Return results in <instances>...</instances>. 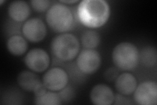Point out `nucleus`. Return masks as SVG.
I'll return each instance as SVG.
<instances>
[{
	"label": "nucleus",
	"mask_w": 157,
	"mask_h": 105,
	"mask_svg": "<svg viewBox=\"0 0 157 105\" xmlns=\"http://www.w3.org/2000/svg\"><path fill=\"white\" fill-rule=\"evenodd\" d=\"M77 16L84 26L90 28H100L110 17V7L104 0H84L77 7Z\"/></svg>",
	"instance_id": "nucleus-1"
},
{
	"label": "nucleus",
	"mask_w": 157,
	"mask_h": 105,
	"mask_svg": "<svg viewBox=\"0 0 157 105\" xmlns=\"http://www.w3.org/2000/svg\"><path fill=\"white\" fill-rule=\"evenodd\" d=\"M46 21L53 31L63 34L72 28L74 18L66 5L59 2L48 9L46 14Z\"/></svg>",
	"instance_id": "nucleus-2"
},
{
	"label": "nucleus",
	"mask_w": 157,
	"mask_h": 105,
	"mask_svg": "<svg viewBox=\"0 0 157 105\" xmlns=\"http://www.w3.org/2000/svg\"><path fill=\"white\" fill-rule=\"evenodd\" d=\"M80 50L77 38L72 34L63 33L54 38L51 42V51L57 59L62 61L74 59Z\"/></svg>",
	"instance_id": "nucleus-3"
},
{
	"label": "nucleus",
	"mask_w": 157,
	"mask_h": 105,
	"mask_svg": "<svg viewBox=\"0 0 157 105\" xmlns=\"http://www.w3.org/2000/svg\"><path fill=\"white\" fill-rule=\"evenodd\" d=\"M112 60L117 68L123 71L134 70L140 61V52L134 44L121 42L114 47Z\"/></svg>",
	"instance_id": "nucleus-4"
},
{
	"label": "nucleus",
	"mask_w": 157,
	"mask_h": 105,
	"mask_svg": "<svg viewBox=\"0 0 157 105\" xmlns=\"http://www.w3.org/2000/svg\"><path fill=\"white\" fill-rule=\"evenodd\" d=\"M101 61L100 54L95 49H86L77 57V65L79 71L86 74L96 72L100 68Z\"/></svg>",
	"instance_id": "nucleus-5"
},
{
	"label": "nucleus",
	"mask_w": 157,
	"mask_h": 105,
	"mask_svg": "<svg viewBox=\"0 0 157 105\" xmlns=\"http://www.w3.org/2000/svg\"><path fill=\"white\" fill-rule=\"evenodd\" d=\"M42 82L49 91H60L67 86L68 75L63 69L54 67L49 69L44 74Z\"/></svg>",
	"instance_id": "nucleus-6"
},
{
	"label": "nucleus",
	"mask_w": 157,
	"mask_h": 105,
	"mask_svg": "<svg viewBox=\"0 0 157 105\" xmlns=\"http://www.w3.org/2000/svg\"><path fill=\"white\" fill-rule=\"evenodd\" d=\"M134 99L137 104L156 105L157 103V84L147 81L137 86L134 92Z\"/></svg>",
	"instance_id": "nucleus-7"
},
{
	"label": "nucleus",
	"mask_w": 157,
	"mask_h": 105,
	"mask_svg": "<svg viewBox=\"0 0 157 105\" xmlns=\"http://www.w3.org/2000/svg\"><path fill=\"white\" fill-rule=\"evenodd\" d=\"M22 32L28 41L37 43L42 41L46 36V25L40 18H32L24 23Z\"/></svg>",
	"instance_id": "nucleus-8"
},
{
	"label": "nucleus",
	"mask_w": 157,
	"mask_h": 105,
	"mask_svg": "<svg viewBox=\"0 0 157 105\" xmlns=\"http://www.w3.org/2000/svg\"><path fill=\"white\" fill-rule=\"evenodd\" d=\"M50 57L44 49L36 48L30 50L26 55L24 62L27 67L34 72L45 71L50 64Z\"/></svg>",
	"instance_id": "nucleus-9"
},
{
	"label": "nucleus",
	"mask_w": 157,
	"mask_h": 105,
	"mask_svg": "<svg viewBox=\"0 0 157 105\" xmlns=\"http://www.w3.org/2000/svg\"><path fill=\"white\" fill-rule=\"evenodd\" d=\"M90 99L95 105H111L114 103L115 94L111 87L105 84L100 83L91 89Z\"/></svg>",
	"instance_id": "nucleus-10"
},
{
	"label": "nucleus",
	"mask_w": 157,
	"mask_h": 105,
	"mask_svg": "<svg viewBox=\"0 0 157 105\" xmlns=\"http://www.w3.org/2000/svg\"><path fill=\"white\" fill-rule=\"evenodd\" d=\"M137 86V81L136 77L128 72L119 75L115 79V87L117 91L126 96L134 93Z\"/></svg>",
	"instance_id": "nucleus-11"
},
{
	"label": "nucleus",
	"mask_w": 157,
	"mask_h": 105,
	"mask_svg": "<svg viewBox=\"0 0 157 105\" xmlns=\"http://www.w3.org/2000/svg\"><path fill=\"white\" fill-rule=\"evenodd\" d=\"M8 14L13 21L22 22L29 17L30 8L26 2L14 1L9 4Z\"/></svg>",
	"instance_id": "nucleus-12"
},
{
	"label": "nucleus",
	"mask_w": 157,
	"mask_h": 105,
	"mask_svg": "<svg viewBox=\"0 0 157 105\" xmlns=\"http://www.w3.org/2000/svg\"><path fill=\"white\" fill-rule=\"evenodd\" d=\"M41 82L39 77L33 72L24 71L20 73L17 77V83L20 87L28 92H33Z\"/></svg>",
	"instance_id": "nucleus-13"
},
{
	"label": "nucleus",
	"mask_w": 157,
	"mask_h": 105,
	"mask_svg": "<svg viewBox=\"0 0 157 105\" xmlns=\"http://www.w3.org/2000/svg\"><path fill=\"white\" fill-rule=\"evenodd\" d=\"M9 52L14 56H21L26 52L28 44L26 38L20 35H13L7 42Z\"/></svg>",
	"instance_id": "nucleus-14"
},
{
	"label": "nucleus",
	"mask_w": 157,
	"mask_h": 105,
	"mask_svg": "<svg viewBox=\"0 0 157 105\" xmlns=\"http://www.w3.org/2000/svg\"><path fill=\"white\" fill-rule=\"evenodd\" d=\"M140 59L141 64L145 67H154L157 61L156 49L154 47L147 46L142 49L140 53Z\"/></svg>",
	"instance_id": "nucleus-15"
},
{
	"label": "nucleus",
	"mask_w": 157,
	"mask_h": 105,
	"mask_svg": "<svg viewBox=\"0 0 157 105\" xmlns=\"http://www.w3.org/2000/svg\"><path fill=\"white\" fill-rule=\"evenodd\" d=\"M81 42L86 49H94L101 42L100 35L94 30H87L82 34Z\"/></svg>",
	"instance_id": "nucleus-16"
},
{
	"label": "nucleus",
	"mask_w": 157,
	"mask_h": 105,
	"mask_svg": "<svg viewBox=\"0 0 157 105\" xmlns=\"http://www.w3.org/2000/svg\"><path fill=\"white\" fill-rule=\"evenodd\" d=\"M35 104L37 105H59L62 104V99L59 94L49 91L41 97H36Z\"/></svg>",
	"instance_id": "nucleus-17"
},
{
	"label": "nucleus",
	"mask_w": 157,
	"mask_h": 105,
	"mask_svg": "<svg viewBox=\"0 0 157 105\" xmlns=\"http://www.w3.org/2000/svg\"><path fill=\"white\" fill-rule=\"evenodd\" d=\"M30 4L33 9L38 13L48 11L51 7V2L48 0H33L30 2Z\"/></svg>",
	"instance_id": "nucleus-18"
},
{
	"label": "nucleus",
	"mask_w": 157,
	"mask_h": 105,
	"mask_svg": "<svg viewBox=\"0 0 157 105\" xmlns=\"http://www.w3.org/2000/svg\"><path fill=\"white\" fill-rule=\"evenodd\" d=\"M119 76V72L117 68L111 67L106 70V71L104 72V77L107 81L112 82L115 81V79Z\"/></svg>",
	"instance_id": "nucleus-19"
},
{
	"label": "nucleus",
	"mask_w": 157,
	"mask_h": 105,
	"mask_svg": "<svg viewBox=\"0 0 157 105\" xmlns=\"http://www.w3.org/2000/svg\"><path fill=\"white\" fill-rule=\"evenodd\" d=\"M113 103L115 104H132V102L128 98L126 97V95L119 93L115 95V100Z\"/></svg>",
	"instance_id": "nucleus-20"
},
{
	"label": "nucleus",
	"mask_w": 157,
	"mask_h": 105,
	"mask_svg": "<svg viewBox=\"0 0 157 105\" xmlns=\"http://www.w3.org/2000/svg\"><path fill=\"white\" fill-rule=\"evenodd\" d=\"M47 90L48 89L46 88L45 86H44L43 82L39 83L38 85V86L33 91V93L35 95V97H39L42 96L43 95H44L47 91Z\"/></svg>",
	"instance_id": "nucleus-21"
},
{
	"label": "nucleus",
	"mask_w": 157,
	"mask_h": 105,
	"mask_svg": "<svg viewBox=\"0 0 157 105\" xmlns=\"http://www.w3.org/2000/svg\"><path fill=\"white\" fill-rule=\"evenodd\" d=\"M77 2H79L77 0H71V1H60V3H62L63 4H71V3H76Z\"/></svg>",
	"instance_id": "nucleus-22"
}]
</instances>
